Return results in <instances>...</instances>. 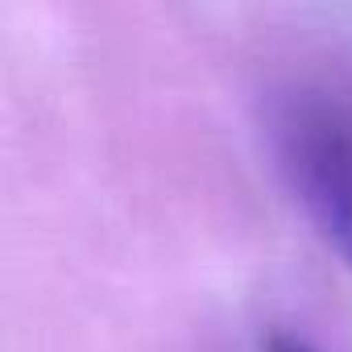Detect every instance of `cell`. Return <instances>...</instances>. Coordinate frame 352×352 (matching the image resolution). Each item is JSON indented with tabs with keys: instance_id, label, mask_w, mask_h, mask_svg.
<instances>
[{
	"instance_id": "6da1fadb",
	"label": "cell",
	"mask_w": 352,
	"mask_h": 352,
	"mask_svg": "<svg viewBox=\"0 0 352 352\" xmlns=\"http://www.w3.org/2000/svg\"><path fill=\"white\" fill-rule=\"evenodd\" d=\"M282 170L319 236L352 270V112L327 96H294L278 112Z\"/></svg>"
},
{
	"instance_id": "7a4b0ae2",
	"label": "cell",
	"mask_w": 352,
	"mask_h": 352,
	"mask_svg": "<svg viewBox=\"0 0 352 352\" xmlns=\"http://www.w3.org/2000/svg\"><path fill=\"white\" fill-rule=\"evenodd\" d=\"M265 352H315V348L302 344V340H294V336H270Z\"/></svg>"
}]
</instances>
